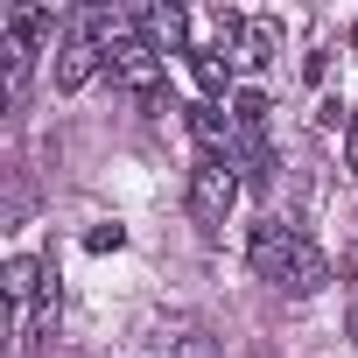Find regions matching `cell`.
I'll return each mask as SVG.
<instances>
[{
    "mask_svg": "<svg viewBox=\"0 0 358 358\" xmlns=\"http://www.w3.org/2000/svg\"><path fill=\"white\" fill-rule=\"evenodd\" d=\"M190 71H197V85H204V99L218 106V99H225V64H218V50H190Z\"/></svg>",
    "mask_w": 358,
    "mask_h": 358,
    "instance_id": "ba28073f",
    "label": "cell"
},
{
    "mask_svg": "<svg viewBox=\"0 0 358 358\" xmlns=\"http://www.w3.org/2000/svg\"><path fill=\"white\" fill-rule=\"evenodd\" d=\"M232 204H239V162L232 155H197V169H190V218L204 232H218L232 218Z\"/></svg>",
    "mask_w": 358,
    "mask_h": 358,
    "instance_id": "7a4b0ae2",
    "label": "cell"
},
{
    "mask_svg": "<svg viewBox=\"0 0 358 358\" xmlns=\"http://www.w3.org/2000/svg\"><path fill=\"white\" fill-rule=\"evenodd\" d=\"M246 260H253V274H260L267 288H281V295H323V281H330V253H323L302 225H288V218L253 225Z\"/></svg>",
    "mask_w": 358,
    "mask_h": 358,
    "instance_id": "6da1fadb",
    "label": "cell"
},
{
    "mask_svg": "<svg viewBox=\"0 0 358 358\" xmlns=\"http://www.w3.org/2000/svg\"><path fill=\"white\" fill-rule=\"evenodd\" d=\"M106 71H113V85H120L127 99H141V106L162 99V57H155L141 36H120V43L106 50Z\"/></svg>",
    "mask_w": 358,
    "mask_h": 358,
    "instance_id": "3957f363",
    "label": "cell"
},
{
    "mask_svg": "<svg viewBox=\"0 0 358 358\" xmlns=\"http://www.w3.org/2000/svg\"><path fill=\"white\" fill-rule=\"evenodd\" d=\"M57 29H64V22H57V8H8V50H15L22 64H29Z\"/></svg>",
    "mask_w": 358,
    "mask_h": 358,
    "instance_id": "5b68a950",
    "label": "cell"
},
{
    "mask_svg": "<svg viewBox=\"0 0 358 358\" xmlns=\"http://www.w3.org/2000/svg\"><path fill=\"white\" fill-rule=\"evenodd\" d=\"M239 64H246V71H267V64H274V22H246V36H239Z\"/></svg>",
    "mask_w": 358,
    "mask_h": 358,
    "instance_id": "52a82bcc",
    "label": "cell"
},
{
    "mask_svg": "<svg viewBox=\"0 0 358 358\" xmlns=\"http://www.w3.org/2000/svg\"><path fill=\"white\" fill-rule=\"evenodd\" d=\"M134 36L162 57V50H176V57H190V22H183V8H148V15H134Z\"/></svg>",
    "mask_w": 358,
    "mask_h": 358,
    "instance_id": "277c9868",
    "label": "cell"
},
{
    "mask_svg": "<svg viewBox=\"0 0 358 358\" xmlns=\"http://www.w3.org/2000/svg\"><path fill=\"white\" fill-rule=\"evenodd\" d=\"M176 358H218V351H211L204 337H190V344H183V351H176Z\"/></svg>",
    "mask_w": 358,
    "mask_h": 358,
    "instance_id": "9c48e42d",
    "label": "cell"
},
{
    "mask_svg": "<svg viewBox=\"0 0 358 358\" xmlns=\"http://www.w3.org/2000/svg\"><path fill=\"white\" fill-rule=\"evenodd\" d=\"M106 64V50L99 43H78V36H64V50H57V92H78V85H92V71Z\"/></svg>",
    "mask_w": 358,
    "mask_h": 358,
    "instance_id": "8992f818",
    "label": "cell"
}]
</instances>
